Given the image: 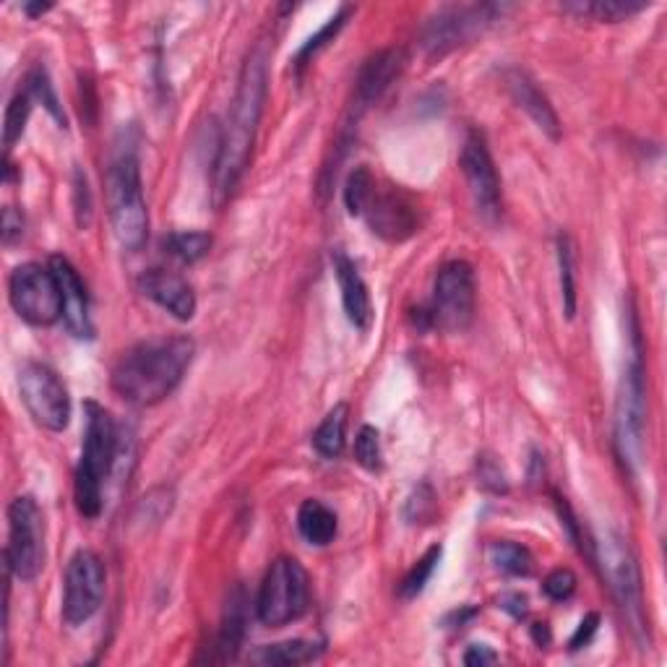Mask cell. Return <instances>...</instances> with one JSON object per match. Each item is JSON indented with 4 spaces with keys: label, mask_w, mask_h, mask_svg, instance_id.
<instances>
[{
    "label": "cell",
    "mask_w": 667,
    "mask_h": 667,
    "mask_svg": "<svg viewBox=\"0 0 667 667\" xmlns=\"http://www.w3.org/2000/svg\"><path fill=\"white\" fill-rule=\"evenodd\" d=\"M269 87V50L267 42H258L245 57L241 76H238V92L230 105L228 123H225L222 141H219L217 162H214V201L222 206L248 170L251 154H254L258 123L264 115Z\"/></svg>",
    "instance_id": "6da1fadb"
},
{
    "label": "cell",
    "mask_w": 667,
    "mask_h": 667,
    "mask_svg": "<svg viewBox=\"0 0 667 667\" xmlns=\"http://www.w3.org/2000/svg\"><path fill=\"white\" fill-rule=\"evenodd\" d=\"M196 345L188 336H157L133 345L113 368V388L123 401L154 407L165 401L185 379Z\"/></svg>",
    "instance_id": "7a4b0ae2"
},
{
    "label": "cell",
    "mask_w": 667,
    "mask_h": 667,
    "mask_svg": "<svg viewBox=\"0 0 667 667\" xmlns=\"http://www.w3.org/2000/svg\"><path fill=\"white\" fill-rule=\"evenodd\" d=\"M87 427H84V446L79 467H76L74 498L76 509L84 520H97L105 506V485L118 462V425L113 414L97 401H87Z\"/></svg>",
    "instance_id": "3957f363"
},
{
    "label": "cell",
    "mask_w": 667,
    "mask_h": 667,
    "mask_svg": "<svg viewBox=\"0 0 667 667\" xmlns=\"http://www.w3.org/2000/svg\"><path fill=\"white\" fill-rule=\"evenodd\" d=\"M110 225L123 248L141 251L149 238V211L141 185V167L133 149H126L110 162L107 170Z\"/></svg>",
    "instance_id": "277c9868"
},
{
    "label": "cell",
    "mask_w": 667,
    "mask_h": 667,
    "mask_svg": "<svg viewBox=\"0 0 667 667\" xmlns=\"http://www.w3.org/2000/svg\"><path fill=\"white\" fill-rule=\"evenodd\" d=\"M644 431H646V384L641 365V347L633 342L631 362L620 375L618 399L613 418V446L628 475H637L644 459Z\"/></svg>",
    "instance_id": "5b68a950"
},
{
    "label": "cell",
    "mask_w": 667,
    "mask_h": 667,
    "mask_svg": "<svg viewBox=\"0 0 667 667\" xmlns=\"http://www.w3.org/2000/svg\"><path fill=\"white\" fill-rule=\"evenodd\" d=\"M310 605V579L300 561L277 559L264 576L256 598V618L269 628H282L300 620Z\"/></svg>",
    "instance_id": "8992f818"
},
{
    "label": "cell",
    "mask_w": 667,
    "mask_h": 667,
    "mask_svg": "<svg viewBox=\"0 0 667 667\" xmlns=\"http://www.w3.org/2000/svg\"><path fill=\"white\" fill-rule=\"evenodd\" d=\"M509 11L501 3H470V5H446L436 16L427 18L423 29V48L431 57H444L451 50L462 48L493 27L498 18Z\"/></svg>",
    "instance_id": "52a82bcc"
},
{
    "label": "cell",
    "mask_w": 667,
    "mask_h": 667,
    "mask_svg": "<svg viewBox=\"0 0 667 667\" xmlns=\"http://www.w3.org/2000/svg\"><path fill=\"white\" fill-rule=\"evenodd\" d=\"M9 300L18 319L31 326H53L63 321V290L53 267L42 264H22L9 280Z\"/></svg>",
    "instance_id": "ba28073f"
},
{
    "label": "cell",
    "mask_w": 667,
    "mask_h": 667,
    "mask_svg": "<svg viewBox=\"0 0 667 667\" xmlns=\"http://www.w3.org/2000/svg\"><path fill=\"white\" fill-rule=\"evenodd\" d=\"M44 566V516L31 496H18L9 506L5 568L18 581H35Z\"/></svg>",
    "instance_id": "9c48e42d"
},
{
    "label": "cell",
    "mask_w": 667,
    "mask_h": 667,
    "mask_svg": "<svg viewBox=\"0 0 667 667\" xmlns=\"http://www.w3.org/2000/svg\"><path fill=\"white\" fill-rule=\"evenodd\" d=\"M598 548V561L611 587L615 602L626 618L631 620L633 631H644V594H641V572L637 555L626 546L624 537L605 535V540L594 542Z\"/></svg>",
    "instance_id": "30bf717a"
},
{
    "label": "cell",
    "mask_w": 667,
    "mask_h": 667,
    "mask_svg": "<svg viewBox=\"0 0 667 667\" xmlns=\"http://www.w3.org/2000/svg\"><path fill=\"white\" fill-rule=\"evenodd\" d=\"M431 326L444 332H464L475 319V269L467 261L444 264L433 284L427 308Z\"/></svg>",
    "instance_id": "8fae6325"
},
{
    "label": "cell",
    "mask_w": 667,
    "mask_h": 667,
    "mask_svg": "<svg viewBox=\"0 0 667 667\" xmlns=\"http://www.w3.org/2000/svg\"><path fill=\"white\" fill-rule=\"evenodd\" d=\"M18 394L37 425L61 433L70 423L68 388L53 368L44 362H24L18 371Z\"/></svg>",
    "instance_id": "7c38bea8"
},
{
    "label": "cell",
    "mask_w": 667,
    "mask_h": 667,
    "mask_svg": "<svg viewBox=\"0 0 667 667\" xmlns=\"http://www.w3.org/2000/svg\"><path fill=\"white\" fill-rule=\"evenodd\" d=\"M105 563L94 550H76L63 579V620L81 626L92 620L105 600Z\"/></svg>",
    "instance_id": "4fadbf2b"
},
{
    "label": "cell",
    "mask_w": 667,
    "mask_h": 667,
    "mask_svg": "<svg viewBox=\"0 0 667 667\" xmlns=\"http://www.w3.org/2000/svg\"><path fill=\"white\" fill-rule=\"evenodd\" d=\"M464 180H467L472 204L485 222H496L501 217V178H498L490 149L485 144V136L472 131L464 139L462 154H459Z\"/></svg>",
    "instance_id": "5bb4252c"
},
{
    "label": "cell",
    "mask_w": 667,
    "mask_h": 667,
    "mask_svg": "<svg viewBox=\"0 0 667 667\" xmlns=\"http://www.w3.org/2000/svg\"><path fill=\"white\" fill-rule=\"evenodd\" d=\"M418 206L412 204L405 193L392 188V191H379L375 185L371 201H368L362 217L371 225L373 235L384 238L388 243H401L412 238L420 230Z\"/></svg>",
    "instance_id": "9a60e30c"
},
{
    "label": "cell",
    "mask_w": 667,
    "mask_h": 667,
    "mask_svg": "<svg viewBox=\"0 0 667 667\" xmlns=\"http://www.w3.org/2000/svg\"><path fill=\"white\" fill-rule=\"evenodd\" d=\"M405 63L407 57L397 48L381 50V53L368 57L365 66L360 68L358 81H355L352 120H360V115L365 113V110H371L375 102L388 92V87H392L401 76V70H405Z\"/></svg>",
    "instance_id": "2e32d148"
},
{
    "label": "cell",
    "mask_w": 667,
    "mask_h": 667,
    "mask_svg": "<svg viewBox=\"0 0 667 667\" xmlns=\"http://www.w3.org/2000/svg\"><path fill=\"white\" fill-rule=\"evenodd\" d=\"M139 290L141 295L149 297L152 303H157L162 310L172 316L178 321H191L196 316V293L183 280L180 274L167 269H149L139 277Z\"/></svg>",
    "instance_id": "e0dca14e"
},
{
    "label": "cell",
    "mask_w": 667,
    "mask_h": 667,
    "mask_svg": "<svg viewBox=\"0 0 667 667\" xmlns=\"http://www.w3.org/2000/svg\"><path fill=\"white\" fill-rule=\"evenodd\" d=\"M50 267H53L63 290V323H66L68 334H74L76 339H92L94 323L92 313H89L87 284L81 282L79 271L70 267L68 258L53 256Z\"/></svg>",
    "instance_id": "ac0fdd59"
},
{
    "label": "cell",
    "mask_w": 667,
    "mask_h": 667,
    "mask_svg": "<svg viewBox=\"0 0 667 667\" xmlns=\"http://www.w3.org/2000/svg\"><path fill=\"white\" fill-rule=\"evenodd\" d=\"M334 274H336V282H339L342 306H345L349 323H352V326L362 334L371 332V326H373L371 293H368V284L360 277L355 261L342 248L334 251Z\"/></svg>",
    "instance_id": "d6986e66"
},
{
    "label": "cell",
    "mask_w": 667,
    "mask_h": 667,
    "mask_svg": "<svg viewBox=\"0 0 667 667\" xmlns=\"http://www.w3.org/2000/svg\"><path fill=\"white\" fill-rule=\"evenodd\" d=\"M503 81H506L511 100H514L516 105H520L524 113H527L529 118L535 120V126L540 128V131L546 133L548 139L559 141L561 139V120H559V115H555L553 105H550L548 97L542 94V89L533 81V76H529L527 70L511 68V70H506V76H503Z\"/></svg>",
    "instance_id": "ffe728a7"
},
{
    "label": "cell",
    "mask_w": 667,
    "mask_h": 667,
    "mask_svg": "<svg viewBox=\"0 0 667 667\" xmlns=\"http://www.w3.org/2000/svg\"><path fill=\"white\" fill-rule=\"evenodd\" d=\"M297 533H300L308 546L326 548L332 546L336 533H339V520H336V514L326 503L308 498L297 509Z\"/></svg>",
    "instance_id": "44dd1931"
},
{
    "label": "cell",
    "mask_w": 667,
    "mask_h": 667,
    "mask_svg": "<svg viewBox=\"0 0 667 667\" xmlns=\"http://www.w3.org/2000/svg\"><path fill=\"white\" fill-rule=\"evenodd\" d=\"M243 637H245V598H243V589H238V592L230 598L222 628H219L217 641H214V646H211V650L217 652L211 657V663L214 659H217V663L235 659L238 650H241V644H243Z\"/></svg>",
    "instance_id": "7402d4cb"
},
{
    "label": "cell",
    "mask_w": 667,
    "mask_h": 667,
    "mask_svg": "<svg viewBox=\"0 0 667 667\" xmlns=\"http://www.w3.org/2000/svg\"><path fill=\"white\" fill-rule=\"evenodd\" d=\"M561 9L579 18L615 24L641 14L650 9V3H644V0H574V3H563Z\"/></svg>",
    "instance_id": "603a6c76"
},
{
    "label": "cell",
    "mask_w": 667,
    "mask_h": 667,
    "mask_svg": "<svg viewBox=\"0 0 667 667\" xmlns=\"http://www.w3.org/2000/svg\"><path fill=\"white\" fill-rule=\"evenodd\" d=\"M347 418H349V407L336 405L334 410L323 418L319 431L313 433V446L323 459H339L342 454H345Z\"/></svg>",
    "instance_id": "cb8c5ba5"
},
{
    "label": "cell",
    "mask_w": 667,
    "mask_h": 667,
    "mask_svg": "<svg viewBox=\"0 0 667 667\" xmlns=\"http://www.w3.org/2000/svg\"><path fill=\"white\" fill-rule=\"evenodd\" d=\"M323 652L321 644L306 639H293L282 641V644H269L256 654V659L261 665H306L319 659Z\"/></svg>",
    "instance_id": "d4e9b609"
},
{
    "label": "cell",
    "mask_w": 667,
    "mask_h": 667,
    "mask_svg": "<svg viewBox=\"0 0 667 667\" xmlns=\"http://www.w3.org/2000/svg\"><path fill=\"white\" fill-rule=\"evenodd\" d=\"M576 243L572 235L561 232L559 235V271H561V300L563 313L566 319L576 316V284H579V274H576Z\"/></svg>",
    "instance_id": "484cf974"
},
{
    "label": "cell",
    "mask_w": 667,
    "mask_h": 667,
    "mask_svg": "<svg viewBox=\"0 0 667 667\" xmlns=\"http://www.w3.org/2000/svg\"><path fill=\"white\" fill-rule=\"evenodd\" d=\"M490 563L498 568V572L509 574V576H529L535 568V559L527 548L520 546V542L511 540H498L490 546Z\"/></svg>",
    "instance_id": "4316f807"
},
{
    "label": "cell",
    "mask_w": 667,
    "mask_h": 667,
    "mask_svg": "<svg viewBox=\"0 0 667 667\" xmlns=\"http://www.w3.org/2000/svg\"><path fill=\"white\" fill-rule=\"evenodd\" d=\"M349 14H352V9H349V5H345V9H342L339 14L329 18V22L323 24V27H321L319 31H316V35L310 37V40H308L306 44H303L300 53H297V57H295V68H297V70H300L303 66H308V63L313 61V57L319 55L321 50L326 48L329 42H334V40H336V35H339V31L345 29V24H347Z\"/></svg>",
    "instance_id": "83f0119b"
},
{
    "label": "cell",
    "mask_w": 667,
    "mask_h": 667,
    "mask_svg": "<svg viewBox=\"0 0 667 667\" xmlns=\"http://www.w3.org/2000/svg\"><path fill=\"white\" fill-rule=\"evenodd\" d=\"M167 254L178 258L183 264H196L209 254L211 238L206 232H175L165 241Z\"/></svg>",
    "instance_id": "f1b7e54d"
},
{
    "label": "cell",
    "mask_w": 667,
    "mask_h": 667,
    "mask_svg": "<svg viewBox=\"0 0 667 667\" xmlns=\"http://www.w3.org/2000/svg\"><path fill=\"white\" fill-rule=\"evenodd\" d=\"M375 185L379 183H375L373 172L368 170V167H355V170L349 172V178L345 183V206L352 217H362L368 201H371L373 196Z\"/></svg>",
    "instance_id": "f546056e"
},
{
    "label": "cell",
    "mask_w": 667,
    "mask_h": 667,
    "mask_svg": "<svg viewBox=\"0 0 667 667\" xmlns=\"http://www.w3.org/2000/svg\"><path fill=\"white\" fill-rule=\"evenodd\" d=\"M31 97L27 89H18L14 94V100L9 102V110H5V126H3V144L5 149H11L18 139L24 136V128H27L29 113H31Z\"/></svg>",
    "instance_id": "4dcf8cb0"
},
{
    "label": "cell",
    "mask_w": 667,
    "mask_h": 667,
    "mask_svg": "<svg viewBox=\"0 0 667 667\" xmlns=\"http://www.w3.org/2000/svg\"><path fill=\"white\" fill-rule=\"evenodd\" d=\"M24 89H27V92L35 97L37 102H42L44 110H48V113L53 115L57 123H61V128H68L66 113H63V105L57 102V94H55L53 84H50L48 70H44L42 66L31 68L29 76H27V87H24Z\"/></svg>",
    "instance_id": "1f68e13d"
},
{
    "label": "cell",
    "mask_w": 667,
    "mask_h": 667,
    "mask_svg": "<svg viewBox=\"0 0 667 667\" xmlns=\"http://www.w3.org/2000/svg\"><path fill=\"white\" fill-rule=\"evenodd\" d=\"M440 553H444V550H440V546H433L423 555V559L414 563L412 572L405 576V581H401V587H399L401 600H414V598H418V594H423V589L427 587V581H431L433 572H436V566H438V561H440Z\"/></svg>",
    "instance_id": "d6a6232c"
},
{
    "label": "cell",
    "mask_w": 667,
    "mask_h": 667,
    "mask_svg": "<svg viewBox=\"0 0 667 667\" xmlns=\"http://www.w3.org/2000/svg\"><path fill=\"white\" fill-rule=\"evenodd\" d=\"M355 459L362 470L381 472L384 470V454H381V436L373 425H362L355 438Z\"/></svg>",
    "instance_id": "836d02e7"
},
{
    "label": "cell",
    "mask_w": 667,
    "mask_h": 667,
    "mask_svg": "<svg viewBox=\"0 0 667 667\" xmlns=\"http://www.w3.org/2000/svg\"><path fill=\"white\" fill-rule=\"evenodd\" d=\"M542 589L553 602H566L574 598L576 592V574L572 568H555L553 574H548V579L542 581Z\"/></svg>",
    "instance_id": "e575fe53"
},
{
    "label": "cell",
    "mask_w": 667,
    "mask_h": 667,
    "mask_svg": "<svg viewBox=\"0 0 667 667\" xmlns=\"http://www.w3.org/2000/svg\"><path fill=\"white\" fill-rule=\"evenodd\" d=\"M477 477H480L483 488L493 490V493H506L509 490L506 475H503L501 464H498L493 457H480V462H477Z\"/></svg>",
    "instance_id": "d590c367"
},
{
    "label": "cell",
    "mask_w": 667,
    "mask_h": 667,
    "mask_svg": "<svg viewBox=\"0 0 667 667\" xmlns=\"http://www.w3.org/2000/svg\"><path fill=\"white\" fill-rule=\"evenodd\" d=\"M74 193H76V222H79V228H87L89 219H92V193H89V183H87V175L81 170H76V180H74Z\"/></svg>",
    "instance_id": "8d00e7d4"
},
{
    "label": "cell",
    "mask_w": 667,
    "mask_h": 667,
    "mask_svg": "<svg viewBox=\"0 0 667 667\" xmlns=\"http://www.w3.org/2000/svg\"><path fill=\"white\" fill-rule=\"evenodd\" d=\"M433 501H436V498H433L431 488H427V485H420L418 493H414L410 501H407V511L414 509V514L407 516V520H410V524L427 520V516H431V511H433Z\"/></svg>",
    "instance_id": "74e56055"
},
{
    "label": "cell",
    "mask_w": 667,
    "mask_h": 667,
    "mask_svg": "<svg viewBox=\"0 0 667 667\" xmlns=\"http://www.w3.org/2000/svg\"><path fill=\"white\" fill-rule=\"evenodd\" d=\"M24 235V217L22 211H16L14 206H5L3 209V243L11 245L22 241Z\"/></svg>",
    "instance_id": "f35d334b"
},
{
    "label": "cell",
    "mask_w": 667,
    "mask_h": 667,
    "mask_svg": "<svg viewBox=\"0 0 667 667\" xmlns=\"http://www.w3.org/2000/svg\"><path fill=\"white\" fill-rule=\"evenodd\" d=\"M598 628H600V615L589 613L587 618L579 624V628H576V633L572 637V641H568V646H572L574 652L581 650V646H587L589 641H592L594 633H598Z\"/></svg>",
    "instance_id": "ab89813d"
},
{
    "label": "cell",
    "mask_w": 667,
    "mask_h": 667,
    "mask_svg": "<svg viewBox=\"0 0 667 667\" xmlns=\"http://www.w3.org/2000/svg\"><path fill=\"white\" fill-rule=\"evenodd\" d=\"M498 663V654L488 644H472L464 654V665H490Z\"/></svg>",
    "instance_id": "60d3db41"
},
{
    "label": "cell",
    "mask_w": 667,
    "mask_h": 667,
    "mask_svg": "<svg viewBox=\"0 0 667 667\" xmlns=\"http://www.w3.org/2000/svg\"><path fill=\"white\" fill-rule=\"evenodd\" d=\"M503 607H506L514 618H522V615L527 613V598H522V594H511V598L503 600Z\"/></svg>",
    "instance_id": "b9f144b4"
},
{
    "label": "cell",
    "mask_w": 667,
    "mask_h": 667,
    "mask_svg": "<svg viewBox=\"0 0 667 667\" xmlns=\"http://www.w3.org/2000/svg\"><path fill=\"white\" fill-rule=\"evenodd\" d=\"M50 9H53V3H27L24 5V14H27L29 18H37V16L48 14Z\"/></svg>",
    "instance_id": "7bdbcfd3"
},
{
    "label": "cell",
    "mask_w": 667,
    "mask_h": 667,
    "mask_svg": "<svg viewBox=\"0 0 667 667\" xmlns=\"http://www.w3.org/2000/svg\"><path fill=\"white\" fill-rule=\"evenodd\" d=\"M533 633H535V639H537V644H548L550 641V631H548V624H535L533 626Z\"/></svg>",
    "instance_id": "ee69618b"
}]
</instances>
